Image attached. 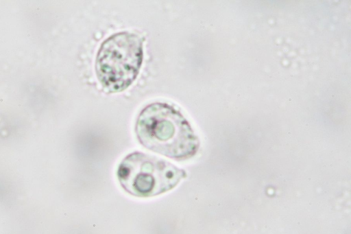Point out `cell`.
Listing matches in <instances>:
<instances>
[{
    "instance_id": "obj_1",
    "label": "cell",
    "mask_w": 351,
    "mask_h": 234,
    "mask_svg": "<svg viewBox=\"0 0 351 234\" xmlns=\"http://www.w3.org/2000/svg\"><path fill=\"white\" fill-rule=\"evenodd\" d=\"M135 132L145 148L176 161L193 157L199 141L180 110L165 102L146 106L139 113Z\"/></svg>"
},
{
    "instance_id": "obj_2",
    "label": "cell",
    "mask_w": 351,
    "mask_h": 234,
    "mask_svg": "<svg viewBox=\"0 0 351 234\" xmlns=\"http://www.w3.org/2000/svg\"><path fill=\"white\" fill-rule=\"evenodd\" d=\"M143 42L134 33L121 32L102 43L96 57L95 72L107 91L121 92L136 80L143 59Z\"/></svg>"
},
{
    "instance_id": "obj_3",
    "label": "cell",
    "mask_w": 351,
    "mask_h": 234,
    "mask_svg": "<svg viewBox=\"0 0 351 234\" xmlns=\"http://www.w3.org/2000/svg\"><path fill=\"white\" fill-rule=\"evenodd\" d=\"M117 176L128 194L148 198L173 189L186 174L184 170L164 159L134 152L121 161Z\"/></svg>"
}]
</instances>
